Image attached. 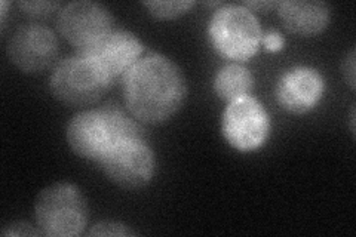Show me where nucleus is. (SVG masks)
<instances>
[{
	"label": "nucleus",
	"instance_id": "obj_15",
	"mask_svg": "<svg viewBox=\"0 0 356 237\" xmlns=\"http://www.w3.org/2000/svg\"><path fill=\"white\" fill-rule=\"evenodd\" d=\"M89 236H136L137 233L129 229L127 224L113 221V220H104L94 224L91 230L88 233Z\"/></svg>",
	"mask_w": 356,
	"mask_h": 237
},
{
	"label": "nucleus",
	"instance_id": "obj_9",
	"mask_svg": "<svg viewBox=\"0 0 356 237\" xmlns=\"http://www.w3.org/2000/svg\"><path fill=\"white\" fill-rule=\"evenodd\" d=\"M6 54L18 70L38 74L49 69L57 60L58 39L48 27L27 24L13 33L8 40Z\"/></svg>",
	"mask_w": 356,
	"mask_h": 237
},
{
	"label": "nucleus",
	"instance_id": "obj_13",
	"mask_svg": "<svg viewBox=\"0 0 356 237\" xmlns=\"http://www.w3.org/2000/svg\"><path fill=\"white\" fill-rule=\"evenodd\" d=\"M254 89L252 73L241 64H227L214 77V92L226 103L248 97Z\"/></svg>",
	"mask_w": 356,
	"mask_h": 237
},
{
	"label": "nucleus",
	"instance_id": "obj_7",
	"mask_svg": "<svg viewBox=\"0 0 356 237\" xmlns=\"http://www.w3.org/2000/svg\"><path fill=\"white\" fill-rule=\"evenodd\" d=\"M221 132L235 150L255 152L270 137V117L257 98L242 97L229 103L222 113Z\"/></svg>",
	"mask_w": 356,
	"mask_h": 237
},
{
	"label": "nucleus",
	"instance_id": "obj_10",
	"mask_svg": "<svg viewBox=\"0 0 356 237\" xmlns=\"http://www.w3.org/2000/svg\"><path fill=\"white\" fill-rule=\"evenodd\" d=\"M144 51L143 42L128 30H111L92 47L79 51L91 58L102 72L116 83L140 61Z\"/></svg>",
	"mask_w": 356,
	"mask_h": 237
},
{
	"label": "nucleus",
	"instance_id": "obj_11",
	"mask_svg": "<svg viewBox=\"0 0 356 237\" xmlns=\"http://www.w3.org/2000/svg\"><path fill=\"white\" fill-rule=\"evenodd\" d=\"M324 92V76L309 65H297L286 70L276 85L277 104L291 115H306L314 110Z\"/></svg>",
	"mask_w": 356,
	"mask_h": 237
},
{
	"label": "nucleus",
	"instance_id": "obj_20",
	"mask_svg": "<svg viewBox=\"0 0 356 237\" xmlns=\"http://www.w3.org/2000/svg\"><path fill=\"white\" fill-rule=\"evenodd\" d=\"M245 5L251 6V8H269V6H275L277 3H275V2H248Z\"/></svg>",
	"mask_w": 356,
	"mask_h": 237
},
{
	"label": "nucleus",
	"instance_id": "obj_1",
	"mask_svg": "<svg viewBox=\"0 0 356 237\" xmlns=\"http://www.w3.org/2000/svg\"><path fill=\"white\" fill-rule=\"evenodd\" d=\"M122 92L131 115L147 125L168 122L187 98L186 77L171 58L150 54L122 79Z\"/></svg>",
	"mask_w": 356,
	"mask_h": 237
},
{
	"label": "nucleus",
	"instance_id": "obj_4",
	"mask_svg": "<svg viewBox=\"0 0 356 237\" xmlns=\"http://www.w3.org/2000/svg\"><path fill=\"white\" fill-rule=\"evenodd\" d=\"M208 36L221 56L248 61L261 47L263 31L251 9L245 5H225L211 17Z\"/></svg>",
	"mask_w": 356,
	"mask_h": 237
},
{
	"label": "nucleus",
	"instance_id": "obj_2",
	"mask_svg": "<svg viewBox=\"0 0 356 237\" xmlns=\"http://www.w3.org/2000/svg\"><path fill=\"white\" fill-rule=\"evenodd\" d=\"M141 137L136 123L116 110H85L74 115L65 138L74 154L99 162L120 138Z\"/></svg>",
	"mask_w": 356,
	"mask_h": 237
},
{
	"label": "nucleus",
	"instance_id": "obj_22",
	"mask_svg": "<svg viewBox=\"0 0 356 237\" xmlns=\"http://www.w3.org/2000/svg\"><path fill=\"white\" fill-rule=\"evenodd\" d=\"M350 132L355 137V107H352L350 110Z\"/></svg>",
	"mask_w": 356,
	"mask_h": 237
},
{
	"label": "nucleus",
	"instance_id": "obj_5",
	"mask_svg": "<svg viewBox=\"0 0 356 237\" xmlns=\"http://www.w3.org/2000/svg\"><path fill=\"white\" fill-rule=\"evenodd\" d=\"M111 86L113 83L102 69L79 52L55 65L49 79L52 97L69 107L95 104Z\"/></svg>",
	"mask_w": 356,
	"mask_h": 237
},
{
	"label": "nucleus",
	"instance_id": "obj_19",
	"mask_svg": "<svg viewBox=\"0 0 356 237\" xmlns=\"http://www.w3.org/2000/svg\"><path fill=\"white\" fill-rule=\"evenodd\" d=\"M261 44L267 52H280L285 47V39L281 31L277 30H267L261 36Z\"/></svg>",
	"mask_w": 356,
	"mask_h": 237
},
{
	"label": "nucleus",
	"instance_id": "obj_8",
	"mask_svg": "<svg viewBox=\"0 0 356 237\" xmlns=\"http://www.w3.org/2000/svg\"><path fill=\"white\" fill-rule=\"evenodd\" d=\"M113 27L110 10L98 2L77 0L67 3L58 13L57 28L60 35L79 51L92 47Z\"/></svg>",
	"mask_w": 356,
	"mask_h": 237
},
{
	"label": "nucleus",
	"instance_id": "obj_6",
	"mask_svg": "<svg viewBox=\"0 0 356 237\" xmlns=\"http://www.w3.org/2000/svg\"><path fill=\"white\" fill-rule=\"evenodd\" d=\"M108 181L125 190L146 187L156 172V157L143 137L120 138L98 162Z\"/></svg>",
	"mask_w": 356,
	"mask_h": 237
},
{
	"label": "nucleus",
	"instance_id": "obj_14",
	"mask_svg": "<svg viewBox=\"0 0 356 237\" xmlns=\"http://www.w3.org/2000/svg\"><path fill=\"white\" fill-rule=\"evenodd\" d=\"M143 5L149 9V13L156 19H174L188 13L196 3L188 0H175V2H143Z\"/></svg>",
	"mask_w": 356,
	"mask_h": 237
},
{
	"label": "nucleus",
	"instance_id": "obj_17",
	"mask_svg": "<svg viewBox=\"0 0 356 237\" xmlns=\"http://www.w3.org/2000/svg\"><path fill=\"white\" fill-rule=\"evenodd\" d=\"M2 236H43L39 227H35L26 221H14L2 229Z\"/></svg>",
	"mask_w": 356,
	"mask_h": 237
},
{
	"label": "nucleus",
	"instance_id": "obj_12",
	"mask_svg": "<svg viewBox=\"0 0 356 237\" xmlns=\"http://www.w3.org/2000/svg\"><path fill=\"white\" fill-rule=\"evenodd\" d=\"M277 14L284 27L293 35L310 38L324 31L331 19V10L319 0H285L280 2Z\"/></svg>",
	"mask_w": 356,
	"mask_h": 237
},
{
	"label": "nucleus",
	"instance_id": "obj_21",
	"mask_svg": "<svg viewBox=\"0 0 356 237\" xmlns=\"http://www.w3.org/2000/svg\"><path fill=\"white\" fill-rule=\"evenodd\" d=\"M0 5H2V10H0V14H2V28H5V22H6V14H8V2H5V0H3V2L2 3H0Z\"/></svg>",
	"mask_w": 356,
	"mask_h": 237
},
{
	"label": "nucleus",
	"instance_id": "obj_3",
	"mask_svg": "<svg viewBox=\"0 0 356 237\" xmlns=\"http://www.w3.org/2000/svg\"><path fill=\"white\" fill-rule=\"evenodd\" d=\"M88 218V202L81 188L72 183L51 184L36 197L35 220L43 236H81Z\"/></svg>",
	"mask_w": 356,
	"mask_h": 237
},
{
	"label": "nucleus",
	"instance_id": "obj_16",
	"mask_svg": "<svg viewBox=\"0 0 356 237\" xmlns=\"http://www.w3.org/2000/svg\"><path fill=\"white\" fill-rule=\"evenodd\" d=\"M18 8L31 17L44 18L49 17L55 9L61 8V5L58 2H19Z\"/></svg>",
	"mask_w": 356,
	"mask_h": 237
},
{
	"label": "nucleus",
	"instance_id": "obj_18",
	"mask_svg": "<svg viewBox=\"0 0 356 237\" xmlns=\"http://www.w3.org/2000/svg\"><path fill=\"white\" fill-rule=\"evenodd\" d=\"M341 74L344 82L350 88V91L355 92L356 89V55L355 48L349 51V54L344 56L341 63Z\"/></svg>",
	"mask_w": 356,
	"mask_h": 237
}]
</instances>
